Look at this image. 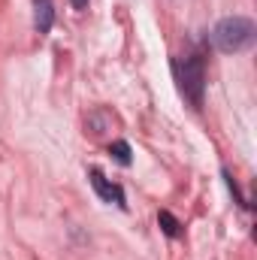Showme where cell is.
<instances>
[{"mask_svg": "<svg viewBox=\"0 0 257 260\" xmlns=\"http://www.w3.org/2000/svg\"><path fill=\"white\" fill-rule=\"evenodd\" d=\"M157 224H160V230H164L170 239H179V236H182V224H179L167 209H160V212H157Z\"/></svg>", "mask_w": 257, "mask_h": 260, "instance_id": "5b68a950", "label": "cell"}, {"mask_svg": "<svg viewBox=\"0 0 257 260\" xmlns=\"http://www.w3.org/2000/svg\"><path fill=\"white\" fill-rule=\"evenodd\" d=\"M254 37H257L254 21L245 18V15H227V18H221V21L215 24V30H212V40H215V46H218L224 55H233V52L248 49V46L254 43Z\"/></svg>", "mask_w": 257, "mask_h": 260, "instance_id": "6da1fadb", "label": "cell"}, {"mask_svg": "<svg viewBox=\"0 0 257 260\" xmlns=\"http://www.w3.org/2000/svg\"><path fill=\"white\" fill-rule=\"evenodd\" d=\"M109 154L121 164V167H130L133 164V154H130V145L124 142V139H115L112 145H109Z\"/></svg>", "mask_w": 257, "mask_h": 260, "instance_id": "8992f818", "label": "cell"}, {"mask_svg": "<svg viewBox=\"0 0 257 260\" xmlns=\"http://www.w3.org/2000/svg\"><path fill=\"white\" fill-rule=\"evenodd\" d=\"M91 185H94V191H97V197L103 200V203H115V206H127L124 203V191L115 185V182H109L100 170H91Z\"/></svg>", "mask_w": 257, "mask_h": 260, "instance_id": "3957f363", "label": "cell"}, {"mask_svg": "<svg viewBox=\"0 0 257 260\" xmlns=\"http://www.w3.org/2000/svg\"><path fill=\"white\" fill-rule=\"evenodd\" d=\"M179 79H182V91L200 106L203 103V88H206V70H203V61L197 55H188L179 64Z\"/></svg>", "mask_w": 257, "mask_h": 260, "instance_id": "7a4b0ae2", "label": "cell"}, {"mask_svg": "<svg viewBox=\"0 0 257 260\" xmlns=\"http://www.w3.org/2000/svg\"><path fill=\"white\" fill-rule=\"evenodd\" d=\"M70 3H73L76 9H88V0H70Z\"/></svg>", "mask_w": 257, "mask_h": 260, "instance_id": "52a82bcc", "label": "cell"}, {"mask_svg": "<svg viewBox=\"0 0 257 260\" xmlns=\"http://www.w3.org/2000/svg\"><path fill=\"white\" fill-rule=\"evenodd\" d=\"M55 24V3L52 0H34V27L37 34H49Z\"/></svg>", "mask_w": 257, "mask_h": 260, "instance_id": "277c9868", "label": "cell"}]
</instances>
